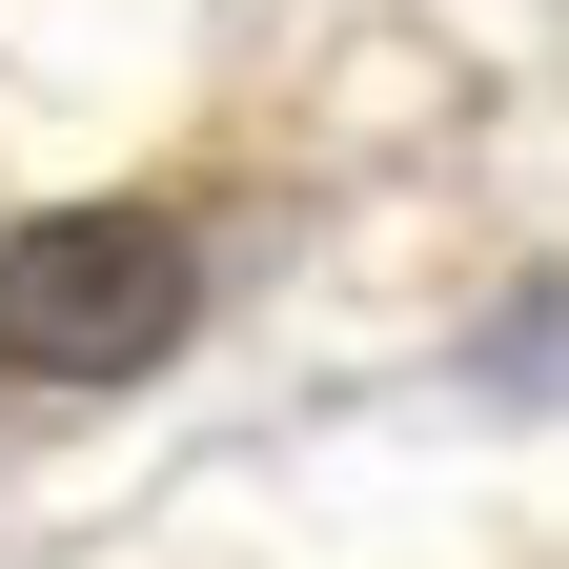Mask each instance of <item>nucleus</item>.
I'll list each match as a JSON object with an SVG mask.
<instances>
[{"label": "nucleus", "instance_id": "nucleus-1", "mask_svg": "<svg viewBox=\"0 0 569 569\" xmlns=\"http://www.w3.org/2000/svg\"><path fill=\"white\" fill-rule=\"evenodd\" d=\"M183 306H203V264L142 203H61V224L0 244V367L21 387H142L183 346Z\"/></svg>", "mask_w": 569, "mask_h": 569}]
</instances>
